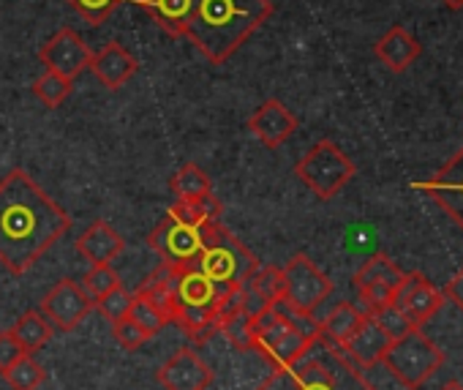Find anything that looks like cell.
I'll return each instance as SVG.
<instances>
[{"label":"cell","mask_w":463,"mask_h":390,"mask_svg":"<svg viewBox=\"0 0 463 390\" xmlns=\"http://www.w3.org/2000/svg\"><path fill=\"white\" fill-rule=\"evenodd\" d=\"M392 344V338L376 325V319L365 317L363 325L352 333V338L344 344V352L349 355V360L360 368H371L376 363H382L387 347Z\"/></svg>","instance_id":"cell-17"},{"label":"cell","mask_w":463,"mask_h":390,"mask_svg":"<svg viewBox=\"0 0 463 390\" xmlns=\"http://www.w3.org/2000/svg\"><path fill=\"white\" fill-rule=\"evenodd\" d=\"M112 333H115V338H118V344L123 347V349H128V352H134V349H139L150 336L131 319V317H123V319H118V322H112Z\"/></svg>","instance_id":"cell-36"},{"label":"cell","mask_w":463,"mask_h":390,"mask_svg":"<svg viewBox=\"0 0 463 390\" xmlns=\"http://www.w3.org/2000/svg\"><path fill=\"white\" fill-rule=\"evenodd\" d=\"M6 376V382L14 387V390H36L42 382H44V368H42V363L33 357V355H23L17 363H12L6 371H0Z\"/></svg>","instance_id":"cell-27"},{"label":"cell","mask_w":463,"mask_h":390,"mask_svg":"<svg viewBox=\"0 0 463 390\" xmlns=\"http://www.w3.org/2000/svg\"><path fill=\"white\" fill-rule=\"evenodd\" d=\"M118 284H120V276L112 271V265H90V271L82 279V290L93 303L101 300L107 292H112Z\"/></svg>","instance_id":"cell-32"},{"label":"cell","mask_w":463,"mask_h":390,"mask_svg":"<svg viewBox=\"0 0 463 390\" xmlns=\"http://www.w3.org/2000/svg\"><path fill=\"white\" fill-rule=\"evenodd\" d=\"M131 300H134V295H131L123 284H118L112 292H107L101 300H96V309L104 314V319L118 322V319L128 317V311H131Z\"/></svg>","instance_id":"cell-33"},{"label":"cell","mask_w":463,"mask_h":390,"mask_svg":"<svg viewBox=\"0 0 463 390\" xmlns=\"http://www.w3.org/2000/svg\"><path fill=\"white\" fill-rule=\"evenodd\" d=\"M169 188L175 194V200H196V197L210 194V175L196 164H183L172 175Z\"/></svg>","instance_id":"cell-25"},{"label":"cell","mask_w":463,"mask_h":390,"mask_svg":"<svg viewBox=\"0 0 463 390\" xmlns=\"http://www.w3.org/2000/svg\"><path fill=\"white\" fill-rule=\"evenodd\" d=\"M352 158L330 139H319L295 166V175L317 194L319 200H333L354 177Z\"/></svg>","instance_id":"cell-7"},{"label":"cell","mask_w":463,"mask_h":390,"mask_svg":"<svg viewBox=\"0 0 463 390\" xmlns=\"http://www.w3.org/2000/svg\"><path fill=\"white\" fill-rule=\"evenodd\" d=\"M273 17V0H194L185 39L215 66L235 55Z\"/></svg>","instance_id":"cell-2"},{"label":"cell","mask_w":463,"mask_h":390,"mask_svg":"<svg viewBox=\"0 0 463 390\" xmlns=\"http://www.w3.org/2000/svg\"><path fill=\"white\" fill-rule=\"evenodd\" d=\"M371 319H376V325H379V328H382L392 341H395V338H401L409 328H414V325H411V322H409V319H406V317H403L392 303H390V306H384V309H379L376 314H371Z\"/></svg>","instance_id":"cell-35"},{"label":"cell","mask_w":463,"mask_h":390,"mask_svg":"<svg viewBox=\"0 0 463 390\" xmlns=\"http://www.w3.org/2000/svg\"><path fill=\"white\" fill-rule=\"evenodd\" d=\"M417 191L428 197L463 230V147L428 180L414 183Z\"/></svg>","instance_id":"cell-11"},{"label":"cell","mask_w":463,"mask_h":390,"mask_svg":"<svg viewBox=\"0 0 463 390\" xmlns=\"http://www.w3.org/2000/svg\"><path fill=\"white\" fill-rule=\"evenodd\" d=\"M196 271H202L215 284H243L260 268L257 257L232 235L221 222L202 227V252L196 257Z\"/></svg>","instance_id":"cell-4"},{"label":"cell","mask_w":463,"mask_h":390,"mask_svg":"<svg viewBox=\"0 0 463 390\" xmlns=\"http://www.w3.org/2000/svg\"><path fill=\"white\" fill-rule=\"evenodd\" d=\"M376 281H392L401 284L403 281V271L387 257V254H373L371 260H365L357 273H354V287H365V284H376Z\"/></svg>","instance_id":"cell-26"},{"label":"cell","mask_w":463,"mask_h":390,"mask_svg":"<svg viewBox=\"0 0 463 390\" xmlns=\"http://www.w3.org/2000/svg\"><path fill=\"white\" fill-rule=\"evenodd\" d=\"M96 309V303L85 295L82 284L74 279H63L58 281L42 300L39 311L42 317H47V322L63 333H71L80 328V322Z\"/></svg>","instance_id":"cell-9"},{"label":"cell","mask_w":463,"mask_h":390,"mask_svg":"<svg viewBox=\"0 0 463 390\" xmlns=\"http://www.w3.org/2000/svg\"><path fill=\"white\" fill-rule=\"evenodd\" d=\"M142 9L156 20L158 28H164L169 36H183L194 0H139Z\"/></svg>","instance_id":"cell-21"},{"label":"cell","mask_w":463,"mask_h":390,"mask_svg":"<svg viewBox=\"0 0 463 390\" xmlns=\"http://www.w3.org/2000/svg\"><path fill=\"white\" fill-rule=\"evenodd\" d=\"M150 246L156 254L175 271H185L196 265V257L202 252V230L185 227L166 216L153 233H150Z\"/></svg>","instance_id":"cell-10"},{"label":"cell","mask_w":463,"mask_h":390,"mask_svg":"<svg viewBox=\"0 0 463 390\" xmlns=\"http://www.w3.org/2000/svg\"><path fill=\"white\" fill-rule=\"evenodd\" d=\"M175 281H177V271L164 262L137 292V295L147 298L150 303H156L166 314L169 322H172V311H175Z\"/></svg>","instance_id":"cell-23"},{"label":"cell","mask_w":463,"mask_h":390,"mask_svg":"<svg viewBox=\"0 0 463 390\" xmlns=\"http://www.w3.org/2000/svg\"><path fill=\"white\" fill-rule=\"evenodd\" d=\"M392 306L414 325L422 328L428 319H433L441 306H444V295L441 290H436L422 273H403V281L395 290Z\"/></svg>","instance_id":"cell-13"},{"label":"cell","mask_w":463,"mask_h":390,"mask_svg":"<svg viewBox=\"0 0 463 390\" xmlns=\"http://www.w3.org/2000/svg\"><path fill=\"white\" fill-rule=\"evenodd\" d=\"M384 368L409 390L422 387L444 363L441 349L422 333V328H409L401 338H395L384 357Z\"/></svg>","instance_id":"cell-6"},{"label":"cell","mask_w":463,"mask_h":390,"mask_svg":"<svg viewBox=\"0 0 463 390\" xmlns=\"http://www.w3.org/2000/svg\"><path fill=\"white\" fill-rule=\"evenodd\" d=\"M96 80L107 88V90H120L137 71H139V61L118 42H109L104 50L93 52L90 66H88Z\"/></svg>","instance_id":"cell-16"},{"label":"cell","mask_w":463,"mask_h":390,"mask_svg":"<svg viewBox=\"0 0 463 390\" xmlns=\"http://www.w3.org/2000/svg\"><path fill=\"white\" fill-rule=\"evenodd\" d=\"M281 271H284V295L281 298L303 311H314L333 292V281L306 254H295L287 262V268H281Z\"/></svg>","instance_id":"cell-8"},{"label":"cell","mask_w":463,"mask_h":390,"mask_svg":"<svg viewBox=\"0 0 463 390\" xmlns=\"http://www.w3.org/2000/svg\"><path fill=\"white\" fill-rule=\"evenodd\" d=\"M249 131L265 145V147H281L295 131H298V118L295 112L279 101V99H268L265 104H260L254 109V115L249 118Z\"/></svg>","instance_id":"cell-15"},{"label":"cell","mask_w":463,"mask_h":390,"mask_svg":"<svg viewBox=\"0 0 463 390\" xmlns=\"http://www.w3.org/2000/svg\"><path fill=\"white\" fill-rule=\"evenodd\" d=\"M12 333L20 341V347L31 355L52 338V325L47 322V317H42V311H28L14 322Z\"/></svg>","instance_id":"cell-24"},{"label":"cell","mask_w":463,"mask_h":390,"mask_svg":"<svg viewBox=\"0 0 463 390\" xmlns=\"http://www.w3.org/2000/svg\"><path fill=\"white\" fill-rule=\"evenodd\" d=\"M363 319H365V314L360 311V306H354V303H338V306L327 314V319L319 322V333H322L327 341L344 347V344L352 338V333L363 325Z\"/></svg>","instance_id":"cell-22"},{"label":"cell","mask_w":463,"mask_h":390,"mask_svg":"<svg viewBox=\"0 0 463 390\" xmlns=\"http://www.w3.org/2000/svg\"><path fill=\"white\" fill-rule=\"evenodd\" d=\"M71 85H74V80L61 77V74H55V71H47V69H44V74L33 82V96H36L44 107L55 109V107H61V104L69 99Z\"/></svg>","instance_id":"cell-28"},{"label":"cell","mask_w":463,"mask_h":390,"mask_svg":"<svg viewBox=\"0 0 463 390\" xmlns=\"http://www.w3.org/2000/svg\"><path fill=\"white\" fill-rule=\"evenodd\" d=\"M268 306L270 303H276L281 295H284V271L281 268H276V265H260L251 276H249V281H246Z\"/></svg>","instance_id":"cell-29"},{"label":"cell","mask_w":463,"mask_h":390,"mask_svg":"<svg viewBox=\"0 0 463 390\" xmlns=\"http://www.w3.org/2000/svg\"><path fill=\"white\" fill-rule=\"evenodd\" d=\"M376 58L395 74L406 71L417 58H420V42L401 25L390 28L379 42H376Z\"/></svg>","instance_id":"cell-19"},{"label":"cell","mask_w":463,"mask_h":390,"mask_svg":"<svg viewBox=\"0 0 463 390\" xmlns=\"http://www.w3.org/2000/svg\"><path fill=\"white\" fill-rule=\"evenodd\" d=\"M25 355L20 341L14 338L12 330H0V371H6L12 363H17Z\"/></svg>","instance_id":"cell-37"},{"label":"cell","mask_w":463,"mask_h":390,"mask_svg":"<svg viewBox=\"0 0 463 390\" xmlns=\"http://www.w3.org/2000/svg\"><path fill=\"white\" fill-rule=\"evenodd\" d=\"M71 227L69 214L25 172L0 180V262L12 273L31 271Z\"/></svg>","instance_id":"cell-1"},{"label":"cell","mask_w":463,"mask_h":390,"mask_svg":"<svg viewBox=\"0 0 463 390\" xmlns=\"http://www.w3.org/2000/svg\"><path fill=\"white\" fill-rule=\"evenodd\" d=\"M439 390H463V385H460V382H455V379H449V382H444Z\"/></svg>","instance_id":"cell-40"},{"label":"cell","mask_w":463,"mask_h":390,"mask_svg":"<svg viewBox=\"0 0 463 390\" xmlns=\"http://www.w3.org/2000/svg\"><path fill=\"white\" fill-rule=\"evenodd\" d=\"M156 379L166 390H207L213 371L194 349L183 347L156 371Z\"/></svg>","instance_id":"cell-14"},{"label":"cell","mask_w":463,"mask_h":390,"mask_svg":"<svg viewBox=\"0 0 463 390\" xmlns=\"http://www.w3.org/2000/svg\"><path fill=\"white\" fill-rule=\"evenodd\" d=\"M126 241L118 230H112L104 219L93 222L80 238H77V252L90 262V265H109L120 252Z\"/></svg>","instance_id":"cell-18"},{"label":"cell","mask_w":463,"mask_h":390,"mask_svg":"<svg viewBox=\"0 0 463 390\" xmlns=\"http://www.w3.org/2000/svg\"><path fill=\"white\" fill-rule=\"evenodd\" d=\"M441 4H444L447 9H452V12H458V9H463V0H441Z\"/></svg>","instance_id":"cell-39"},{"label":"cell","mask_w":463,"mask_h":390,"mask_svg":"<svg viewBox=\"0 0 463 390\" xmlns=\"http://www.w3.org/2000/svg\"><path fill=\"white\" fill-rule=\"evenodd\" d=\"M128 317L153 338L158 330H164L166 325H169V319H166V314L156 306V303H150L147 298H142V295H134V300H131V311H128Z\"/></svg>","instance_id":"cell-31"},{"label":"cell","mask_w":463,"mask_h":390,"mask_svg":"<svg viewBox=\"0 0 463 390\" xmlns=\"http://www.w3.org/2000/svg\"><path fill=\"white\" fill-rule=\"evenodd\" d=\"M90 58H93L90 47L74 28H61L39 50V61L44 63V69L69 80H77L90 66Z\"/></svg>","instance_id":"cell-12"},{"label":"cell","mask_w":463,"mask_h":390,"mask_svg":"<svg viewBox=\"0 0 463 390\" xmlns=\"http://www.w3.org/2000/svg\"><path fill=\"white\" fill-rule=\"evenodd\" d=\"M441 295H444V300H449V303H455L460 311H463V268L449 279V284L441 290Z\"/></svg>","instance_id":"cell-38"},{"label":"cell","mask_w":463,"mask_h":390,"mask_svg":"<svg viewBox=\"0 0 463 390\" xmlns=\"http://www.w3.org/2000/svg\"><path fill=\"white\" fill-rule=\"evenodd\" d=\"M221 333L235 344L238 349H254V314L249 311H235L223 317Z\"/></svg>","instance_id":"cell-30"},{"label":"cell","mask_w":463,"mask_h":390,"mask_svg":"<svg viewBox=\"0 0 463 390\" xmlns=\"http://www.w3.org/2000/svg\"><path fill=\"white\" fill-rule=\"evenodd\" d=\"M221 214H223V205L213 194H204V197H196V200H175L166 216H172L175 222L185 227L202 230L210 222H221Z\"/></svg>","instance_id":"cell-20"},{"label":"cell","mask_w":463,"mask_h":390,"mask_svg":"<svg viewBox=\"0 0 463 390\" xmlns=\"http://www.w3.org/2000/svg\"><path fill=\"white\" fill-rule=\"evenodd\" d=\"M317 336L300 330L289 317H284L273 303L254 317V349L273 366L284 368L298 363L314 349Z\"/></svg>","instance_id":"cell-5"},{"label":"cell","mask_w":463,"mask_h":390,"mask_svg":"<svg viewBox=\"0 0 463 390\" xmlns=\"http://www.w3.org/2000/svg\"><path fill=\"white\" fill-rule=\"evenodd\" d=\"M123 0H69V6L82 14L90 25H101Z\"/></svg>","instance_id":"cell-34"},{"label":"cell","mask_w":463,"mask_h":390,"mask_svg":"<svg viewBox=\"0 0 463 390\" xmlns=\"http://www.w3.org/2000/svg\"><path fill=\"white\" fill-rule=\"evenodd\" d=\"M317 347L322 349L319 357L308 352L292 366L273 368L257 390H376L341 344H333L319 333Z\"/></svg>","instance_id":"cell-3"}]
</instances>
